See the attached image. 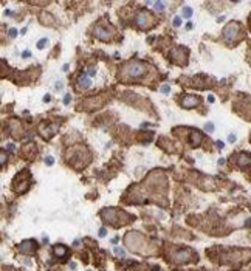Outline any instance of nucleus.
Segmentation results:
<instances>
[{"label": "nucleus", "instance_id": "nucleus-1", "mask_svg": "<svg viewBox=\"0 0 251 271\" xmlns=\"http://www.w3.org/2000/svg\"><path fill=\"white\" fill-rule=\"evenodd\" d=\"M147 70V65L144 62H140V61H135V62H130L124 67L123 73L129 77H138V76H143Z\"/></svg>", "mask_w": 251, "mask_h": 271}, {"label": "nucleus", "instance_id": "nucleus-2", "mask_svg": "<svg viewBox=\"0 0 251 271\" xmlns=\"http://www.w3.org/2000/svg\"><path fill=\"white\" fill-rule=\"evenodd\" d=\"M124 215H126V214H124L123 211L115 209V208H105V209L101 212V217L104 218L107 223H110L112 226H118V223H116L118 217H124Z\"/></svg>", "mask_w": 251, "mask_h": 271}, {"label": "nucleus", "instance_id": "nucleus-3", "mask_svg": "<svg viewBox=\"0 0 251 271\" xmlns=\"http://www.w3.org/2000/svg\"><path fill=\"white\" fill-rule=\"evenodd\" d=\"M223 36L226 37L228 42H234L239 37H242V30L239 28V23L237 22H231L225 30H223Z\"/></svg>", "mask_w": 251, "mask_h": 271}, {"label": "nucleus", "instance_id": "nucleus-4", "mask_svg": "<svg viewBox=\"0 0 251 271\" xmlns=\"http://www.w3.org/2000/svg\"><path fill=\"white\" fill-rule=\"evenodd\" d=\"M152 23H154V20H152V16H150L149 11L143 9V11L138 12V16H137V25H138L140 28L146 30V28H149Z\"/></svg>", "mask_w": 251, "mask_h": 271}, {"label": "nucleus", "instance_id": "nucleus-5", "mask_svg": "<svg viewBox=\"0 0 251 271\" xmlns=\"http://www.w3.org/2000/svg\"><path fill=\"white\" fill-rule=\"evenodd\" d=\"M36 248H37V243H36L34 240H25L20 243V246H19V251L23 254H33L36 251Z\"/></svg>", "mask_w": 251, "mask_h": 271}, {"label": "nucleus", "instance_id": "nucleus-6", "mask_svg": "<svg viewBox=\"0 0 251 271\" xmlns=\"http://www.w3.org/2000/svg\"><path fill=\"white\" fill-rule=\"evenodd\" d=\"M171 59L174 62H177V64H178V59H181V64H184L188 61V51L184 50V47H180L178 50H174L171 53Z\"/></svg>", "mask_w": 251, "mask_h": 271}, {"label": "nucleus", "instance_id": "nucleus-7", "mask_svg": "<svg viewBox=\"0 0 251 271\" xmlns=\"http://www.w3.org/2000/svg\"><path fill=\"white\" fill-rule=\"evenodd\" d=\"M200 104V99L197 96H192V94H188L181 99V107L184 109H191V107H197Z\"/></svg>", "mask_w": 251, "mask_h": 271}, {"label": "nucleus", "instance_id": "nucleus-8", "mask_svg": "<svg viewBox=\"0 0 251 271\" xmlns=\"http://www.w3.org/2000/svg\"><path fill=\"white\" fill-rule=\"evenodd\" d=\"M191 256H192V251L181 249V251H178V253L175 254V260L178 263H184V262H188V260L191 259Z\"/></svg>", "mask_w": 251, "mask_h": 271}, {"label": "nucleus", "instance_id": "nucleus-9", "mask_svg": "<svg viewBox=\"0 0 251 271\" xmlns=\"http://www.w3.org/2000/svg\"><path fill=\"white\" fill-rule=\"evenodd\" d=\"M93 34L96 36L98 39H104V40H108L110 39V36H112V33H108L107 30H104L102 27H95V30H93Z\"/></svg>", "mask_w": 251, "mask_h": 271}, {"label": "nucleus", "instance_id": "nucleus-10", "mask_svg": "<svg viewBox=\"0 0 251 271\" xmlns=\"http://www.w3.org/2000/svg\"><path fill=\"white\" fill-rule=\"evenodd\" d=\"M191 133H192V141H191V144L194 146V147H197V146H200V143H201V139H203V136H201V133L199 132V130H191Z\"/></svg>", "mask_w": 251, "mask_h": 271}, {"label": "nucleus", "instance_id": "nucleus-11", "mask_svg": "<svg viewBox=\"0 0 251 271\" xmlns=\"http://www.w3.org/2000/svg\"><path fill=\"white\" fill-rule=\"evenodd\" d=\"M237 158H239L240 167H245V166H248L251 163V156L248 155V153H240V155H237Z\"/></svg>", "mask_w": 251, "mask_h": 271}, {"label": "nucleus", "instance_id": "nucleus-12", "mask_svg": "<svg viewBox=\"0 0 251 271\" xmlns=\"http://www.w3.org/2000/svg\"><path fill=\"white\" fill-rule=\"evenodd\" d=\"M78 85H81L82 88H88V87L91 85V81L88 79V76H87V74H82V76L78 79Z\"/></svg>", "mask_w": 251, "mask_h": 271}, {"label": "nucleus", "instance_id": "nucleus-13", "mask_svg": "<svg viewBox=\"0 0 251 271\" xmlns=\"http://www.w3.org/2000/svg\"><path fill=\"white\" fill-rule=\"evenodd\" d=\"M54 254L57 257H64L65 254H67V248H65L64 245H56L54 246Z\"/></svg>", "mask_w": 251, "mask_h": 271}, {"label": "nucleus", "instance_id": "nucleus-14", "mask_svg": "<svg viewBox=\"0 0 251 271\" xmlns=\"http://www.w3.org/2000/svg\"><path fill=\"white\" fill-rule=\"evenodd\" d=\"M154 9H157V11H163V9H164V3L163 2H155L154 3Z\"/></svg>", "mask_w": 251, "mask_h": 271}, {"label": "nucleus", "instance_id": "nucleus-15", "mask_svg": "<svg viewBox=\"0 0 251 271\" xmlns=\"http://www.w3.org/2000/svg\"><path fill=\"white\" fill-rule=\"evenodd\" d=\"M47 44H48V39H42V40L37 42V48H40V50H42V48H45V45H47Z\"/></svg>", "mask_w": 251, "mask_h": 271}, {"label": "nucleus", "instance_id": "nucleus-16", "mask_svg": "<svg viewBox=\"0 0 251 271\" xmlns=\"http://www.w3.org/2000/svg\"><path fill=\"white\" fill-rule=\"evenodd\" d=\"M192 16V9L191 8H184L183 9V17H191Z\"/></svg>", "mask_w": 251, "mask_h": 271}, {"label": "nucleus", "instance_id": "nucleus-17", "mask_svg": "<svg viewBox=\"0 0 251 271\" xmlns=\"http://www.w3.org/2000/svg\"><path fill=\"white\" fill-rule=\"evenodd\" d=\"M53 163H54V160H53V156H47V158H45V164H47V166H51Z\"/></svg>", "mask_w": 251, "mask_h": 271}, {"label": "nucleus", "instance_id": "nucleus-18", "mask_svg": "<svg viewBox=\"0 0 251 271\" xmlns=\"http://www.w3.org/2000/svg\"><path fill=\"white\" fill-rule=\"evenodd\" d=\"M8 34L11 36V37H16V36H17V30H16V28H11V30L8 31Z\"/></svg>", "mask_w": 251, "mask_h": 271}, {"label": "nucleus", "instance_id": "nucleus-19", "mask_svg": "<svg viewBox=\"0 0 251 271\" xmlns=\"http://www.w3.org/2000/svg\"><path fill=\"white\" fill-rule=\"evenodd\" d=\"M160 90H161V93H169V91H171V87H169V85H163Z\"/></svg>", "mask_w": 251, "mask_h": 271}, {"label": "nucleus", "instance_id": "nucleus-20", "mask_svg": "<svg viewBox=\"0 0 251 271\" xmlns=\"http://www.w3.org/2000/svg\"><path fill=\"white\" fill-rule=\"evenodd\" d=\"M174 25H175V27H180V25H181V17H175V19H174Z\"/></svg>", "mask_w": 251, "mask_h": 271}, {"label": "nucleus", "instance_id": "nucleus-21", "mask_svg": "<svg viewBox=\"0 0 251 271\" xmlns=\"http://www.w3.org/2000/svg\"><path fill=\"white\" fill-rule=\"evenodd\" d=\"M70 101H71V96H70V94H67V96L64 98V104H65V105H68V104H70Z\"/></svg>", "mask_w": 251, "mask_h": 271}, {"label": "nucleus", "instance_id": "nucleus-22", "mask_svg": "<svg viewBox=\"0 0 251 271\" xmlns=\"http://www.w3.org/2000/svg\"><path fill=\"white\" fill-rule=\"evenodd\" d=\"M115 254H118V256H124V251L120 249V248H115Z\"/></svg>", "mask_w": 251, "mask_h": 271}, {"label": "nucleus", "instance_id": "nucleus-23", "mask_svg": "<svg viewBox=\"0 0 251 271\" xmlns=\"http://www.w3.org/2000/svg\"><path fill=\"white\" fill-rule=\"evenodd\" d=\"M205 129H206V130H208V132H212V129H214V126H212V124H211V122H209V124H206V127H205Z\"/></svg>", "mask_w": 251, "mask_h": 271}, {"label": "nucleus", "instance_id": "nucleus-24", "mask_svg": "<svg viewBox=\"0 0 251 271\" xmlns=\"http://www.w3.org/2000/svg\"><path fill=\"white\" fill-rule=\"evenodd\" d=\"M105 234H107V231H105V228H101V229H99V236H101V237H104Z\"/></svg>", "mask_w": 251, "mask_h": 271}, {"label": "nucleus", "instance_id": "nucleus-25", "mask_svg": "<svg viewBox=\"0 0 251 271\" xmlns=\"http://www.w3.org/2000/svg\"><path fill=\"white\" fill-rule=\"evenodd\" d=\"M22 56H23V57H28V56H31V54H29V51H23V53H22Z\"/></svg>", "mask_w": 251, "mask_h": 271}, {"label": "nucleus", "instance_id": "nucleus-26", "mask_svg": "<svg viewBox=\"0 0 251 271\" xmlns=\"http://www.w3.org/2000/svg\"><path fill=\"white\" fill-rule=\"evenodd\" d=\"M229 141H231V143H234V141H236V136L231 135V136H229Z\"/></svg>", "mask_w": 251, "mask_h": 271}, {"label": "nucleus", "instance_id": "nucleus-27", "mask_svg": "<svg viewBox=\"0 0 251 271\" xmlns=\"http://www.w3.org/2000/svg\"><path fill=\"white\" fill-rule=\"evenodd\" d=\"M217 146H219V149H222L223 147V143L222 141H217Z\"/></svg>", "mask_w": 251, "mask_h": 271}, {"label": "nucleus", "instance_id": "nucleus-28", "mask_svg": "<svg viewBox=\"0 0 251 271\" xmlns=\"http://www.w3.org/2000/svg\"><path fill=\"white\" fill-rule=\"evenodd\" d=\"M118 240H120L118 237H113V239H112V243H118Z\"/></svg>", "mask_w": 251, "mask_h": 271}, {"label": "nucleus", "instance_id": "nucleus-29", "mask_svg": "<svg viewBox=\"0 0 251 271\" xmlns=\"http://www.w3.org/2000/svg\"><path fill=\"white\" fill-rule=\"evenodd\" d=\"M192 27H194V25H192V23H191V22H189V23H188V27H186V28H188V30H192Z\"/></svg>", "mask_w": 251, "mask_h": 271}, {"label": "nucleus", "instance_id": "nucleus-30", "mask_svg": "<svg viewBox=\"0 0 251 271\" xmlns=\"http://www.w3.org/2000/svg\"><path fill=\"white\" fill-rule=\"evenodd\" d=\"M8 150H14V146H12V144H8Z\"/></svg>", "mask_w": 251, "mask_h": 271}, {"label": "nucleus", "instance_id": "nucleus-31", "mask_svg": "<svg viewBox=\"0 0 251 271\" xmlns=\"http://www.w3.org/2000/svg\"><path fill=\"white\" fill-rule=\"evenodd\" d=\"M208 101H209V102H214V96H208Z\"/></svg>", "mask_w": 251, "mask_h": 271}, {"label": "nucleus", "instance_id": "nucleus-32", "mask_svg": "<svg viewBox=\"0 0 251 271\" xmlns=\"http://www.w3.org/2000/svg\"><path fill=\"white\" fill-rule=\"evenodd\" d=\"M250 27H251V16H250Z\"/></svg>", "mask_w": 251, "mask_h": 271}]
</instances>
